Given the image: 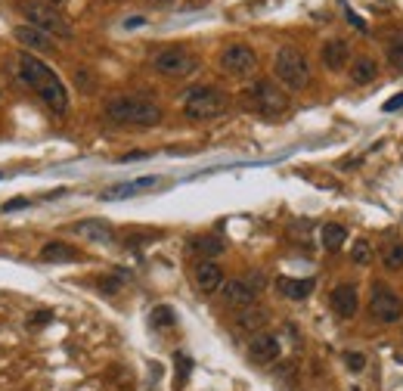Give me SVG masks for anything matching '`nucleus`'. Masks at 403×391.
<instances>
[{"label": "nucleus", "instance_id": "obj_1", "mask_svg": "<svg viewBox=\"0 0 403 391\" xmlns=\"http://www.w3.org/2000/svg\"><path fill=\"white\" fill-rule=\"evenodd\" d=\"M19 69H16V75H19V81L25 84V87H31L34 93H38V100L44 103L53 115H65L68 112V90L65 84L59 81V75L50 69L47 63H41L34 53H28V50H22L19 53Z\"/></svg>", "mask_w": 403, "mask_h": 391}, {"label": "nucleus", "instance_id": "obj_20", "mask_svg": "<svg viewBox=\"0 0 403 391\" xmlns=\"http://www.w3.org/2000/svg\"><path fill=\"white\" fill-rule=\"evenodd\" d=\"M236 326L242 329V333H252V336H258L264 326H267V311H261V308H242L239 311V317H236Z\"/></svg>", "mask_w": 403, "mask_h": 391}, {"label": "nucleus", "instance_id": "obj_13", "mask_svg": "<svg viewBox=\"0 0 403 391\" xmlns=\"http://www.w3.org/2000/svg\"><path fill=\"white\" fill-rule=\"evenodd\" d=\"M329 304H332V311H335L341 320H350V317L357 314V308H360L357 286H354V283L335 286V289H332V295H329Z\"/></svg>", "mask_w": 403, "mask_h": 391}, {"label": "nucleus", "instance_id": "obj_33", "mask_svg": "<svg viewBox=\"0 0 403 391\" xmlns=\"http://www.w3.org/2000/svg\"><path fill=\"white\" fill-rule=\"evenodd\" d=\"M75 78H78V84H81V87H90V84H93V81H90V75H87V72H81V69L75 72Z\"/></svg>", "mask_w": 403, "mask_h": 391}, {"label": "nucleus", "instance_id": "obj_15", "mask_svg": "<svg viewBox=\"0 0 403 391\" xmlns=\"http://www.w3.org/2000/svg\"><path fill=\"white\" fill-rule=\"evenodd\" d=\"M13 38L19 41L28 53H50V50H53V38L44 35L41 28H34V25H19V28L13 31Z\"/></svg>", "mask_w": 403, "mask_h": 391}, {"label": "nucleus", "instance_id": "obj_23", "mask_svg": "<svg viewBox=\"0 0 403 391\" xmlns=\"http://www.w3.org/2000/svg\"><path fill=\"white\" fill-rule=\"evenodd\" d=\"M345 240H348L345 224H323L320 242H323V249H326V252H338L341 245H345Z\"/></svg>", "mask_w": 403, "mask_h": 391}, {"label": "nucleus", "instance_id": "obj_26", "mask_svg": "<svg viewBox=\"0 0 403 391\" xmlns=\"http://www.w3.org/2000/svg\"><path fill=\"white\" fill-rule=\"evenodd\" d=\"M385 56H388V63L394 65V69L403 72V38H394L385 44Z\"/></svg>", "mask_w": 403, "mask_h": 391}, {"label": "nucleus", "instance_id": "obj_11", "mask_svg": "<svg viewBox=\"0 0 403 391\" xmlns=\"http://www.w3.org/2000/svg\"><path fill=\"white\" fill-rule=\"evenodd\" d=\"M193 283L202 295H211V292H220V286L227 283L224 279V267L217 261H199L193 270Z\"/></svg>", "mask_w": 403, "mask_h": 391}, {"label": "nucleus", "instance_id": "obj_36", "mask_svg": "<svg viewBox=\"0 0 403 391\" xmlns=\"http://www.w3.org/2000/svg\"><path fill=\"white\" fill-rule=\"evenodd\" d=\"M47 4H50V6H59V4H65V0H47Z\"/></svg>", "mask_w": 403, "mask_h": 391}, {"label": "nucleus", "instance_id": "obj_19", "mask_svg": "<svg viewBox=\"0 0 403 391\" xmlns=\"http://www.w3.org/2000/svg\"><path fill=\"white\" fill-rule=\"evenodd\" d=\"M227 245L217 240V236H193L190 245H186V252L190 255H199L202 261H211V258H217V255H224Z\"/></svg>", "mask_w": 403, "mask_h": 391}, {"label": "nucleus", "instance_id": "obj_17", "mask_svg": "<svg viewBox=\"0 0 403 391\" xmlns=\"http://www.w3.org/2000/svg\"><path fill=\"white\" fill-rule=\"evenodd\" d=\"M158 183H161V177H136V181L109 186V190L102 193V199H127V196H136V193H143V190H152V186H158Z\"/></svg>", "mask_w": 403, "mask_h": 391}, {"label": "nucleus", "instance_id": "obj_27", "mask_svg": "<svg viewBox=\"0 0 403 391\" xmlns=\"http://www.w3.org/2000/svg\"><path fill=\"white\" fill-rule=\"evenodd\" d=\"M152 326H174V311L165 308V304L156 308L152 311Z\"/></svg>", "mask_w": 403, "mask_h": 391}, {"label": "nucleus", "instance_id": "obj_34", "mask_svg": "<svg viewBox=\"0 0 403 391\" xmlns=\"http://www.w3.org/2000/svg\"><path fill=\"white\" fill-rule=\"evenodd\" d=\"M28 199H16V202H6V211H16V208H25Z\"/></svg>", "mask_w": 403, "mask_h": 391}, {"label": "nucleus", "instance_id": "obj_5", "mask_svg": "<svg viewBox=\"0 0 403 391\" xmlns=\"http://www.w3.org/2000/svg\"><path fill=\"white\" fill-rule=\"evenodd\" d=\"M248 106L264 118H279L289 112V93H282V87H276L273 81L261 78L248 87Z\"/></svg>", "mask_w": 403, "mask_h": 391}, {"label": "nucleus", "instance_id": "obj_31", "mask_svg": "<svg viewBox=\"0 0 403 391\" xmlns=\"http://www.w3.org/2000/svg\"><path fill=\"white\" fill-rule=\"evenodd\" d=\"M341 6H345V13H348V19H350V25H354V28H360V31H366V22H363V19H360V16H357L354 10H350V6L345 4V0H341Z\"/></svg>", "mask_w": 403, "mask_h": 391}, {"label": "nucleus", "instance_id": "obj_16", "mask_svg": "<svg viewBox=\"0 0 403 391\" xmlns=\"http://www.w3.org/2000/svg\"><path fill=\"white\" fill-rule=\"evenodd\" d=\"M320 56H323V65L329 72H341L350 63V44L348 41H341V38H332V41H326L323 44Z\"/></svg>", "mask_w": 403, "mask_h": 391}, {"label": "nucleus", "instance_id": "obj_30", "mask_svg": "<svg viewBox=\"0 0 403 391\" xmlns=\"http://www.w3.org/2000/svg\"><path fill=\"white\" fill-rule=\"evenodd\" d=\"M177 363H180V373H177V388H180L183 385V379H186V373H190V357L177 354Z\"/></svg>", "mask_w": 403, "mask_h": 391}, {"label": "nucleus", "instance_id": "obj_4", "mask_svg": "<svg viewBox=\"0 0 403 391\" xmlns=\"http://www.w3.org/2000/svg\"><path fill=\"white\" fill-rule=\"evenodd\" d=\"M224 112H227V93L224 90L208 87V84L186 90V97H183V115L190 118V122H211V118H217V115H224Z\"/></svg>", "mask_w": 403, "mask_h": 391}, {"label": "nucleus", "instance_id": "obj_3", "mask_svg": "<svg viewBox=\"0 0 403 391\" xmlns=\"http://www.w3.org/2000/svg\"><path fill=\"white\" fill-rule=\"evenodd\" d=\"M273 75L289 90H304L311 84V63L298 47H279L273 56Z\"/></svg>", "mask_w": 403, "mask_h": 391}, {"label": "nucleus", "instance_id": "obj_2", "mask_svg": "<svg viewBox=\"0 0 403 391\" xmlns=\"http://www.w3.org/2000/svg\"><path fill=\"white\" fill-rule=\"evenodd\" d=\"M106 118L115 124H131V127H156L161 122V106L152 103L149 97H134V93H122L106 103Z\"/></svg>", "mask_w": 403, "mask_h": 391}, {"label": "nucleus", "instance_id": "obj_25", "mask_svg": "<svg viewBox=\"0 0 403 391\" xmlns=\"http://www.w3.org/2000/svg\"><path fill=\"white\" fill-rule=\"evenodd\" d=\"M385 270H403V242H391L382 255Z\"/></svg>", "mask_w": 403, "mask_h": 391}, {"label": "nucleus", "instance_id": "obj_35", "mask_svg": "<svg viewBox=\"0 0 403 391\" xmlns=\"http://www.w3.org/2000/svg\"><path fill=\"white\" fill-rule=\"evenodd\" d=\"M146 156H149V152H127V156H124L122 161H134V159H146Z\"/></svg>", "mask_w": 403, "mask_h": 391}, {"label": "nucleus", "instance_id": "obj_9", "mask_svg": "<svg viewBox=\"0 0 403 391\" xmlns=\"http://www.w3.org/2000/svg\"><path fill=\"white\" fill-rule=\"evenodd\" d=\"M370 314L379 323H397V320H403V299L391 286L375 283L372 295H370Z\"/></svg>", "mask_w": 403, "mask_h": 391}, {"label": "nucleus", "instance_id": "obj_10", "mask_svg": "<svg viewBox=\"0 0 403 391\" xmlns=\"http://www.w3.org/2000/svg\"><path fill=\"white\" fill-rule=\"evenodd\" d=\"M258 286H261V277H236V279H227L224 286H220V295H224V301L230 308L242 311V308H252L254 299H258Z\"/></svg>", "mask_w": 403, "mask_h": 391}, {"label": "nucleus", "instance_id": "obj_14", "mask_svg": "<svg viewBox=\"0 0 403 391\" xmlns=\"http://www.w3.org/2000/svg\"><path fill=\"white\" fill-rule=\"evenodd\" d=\"M75 236H84L87 242H97V245H109L115 240V230L106 224V220L100 218H87V220H78V224L72 227Z\"/></svg>", "mask_w": 403, "mask_h": 391}, {"label": "nucleus", "instance_id": "obj_8", "mask_svg": "<svg viewBox=\"0 0 403 391\" xmlns=\"http://www.w3.org/2000/svg\"><path fill=\"white\" fill-rule=\"evenodd\" d=\"M220 72L230 78H252L258 72V53L248 44H230L220 53Z\"/></svg>", "mask_w": 403, "mask_h": 391}, {"label": "nucleus", "instance_id": "obj_18", "mask_svg": "<svg viewBox=\"0 0 403 391\" xmlns=\"http://www.w3.org/2000/svg\"><path fill=\"white\" fill-rule=\"evenodd\" d=\"M313 279H291V277H276V289L279 295H286L291 301H304L313 292Z\"/></svg>", "mask_w": 403, "mask_h": 391}, {"label": "nucleus", "instance_id": "obj_12", "mask_svg": "<svg viewBox=\"0 0 403 391\" xmlns=\"http://www.w3.org/2000/svg\"><path fill=\"white\" fill-rule=\"evenodd\" d=\"M279 354H282V345H279V338L270 333H258L248 342V357H252L254 363H276Z\"/></svg>", "mask_w": 403, "mask_h": 391}, {"label": "nucleus", "instance_id": "obj_24", "mask_svg": "<svg viewBox=\"0 0 403 391\" xmlns=\"http://www.w3.org/2000/svg\"><path fill=\"white\" fill-rule=\"evenodd\" d=\"M350 261H354L357 267H370V261H372V242L357 240L354 245H350Z\"/></svg>", "mask_w": 403, "mask_h": 391}, {"label": "nucleus", "instance_id": "obj_7", "mask_svg": "<svg viewBox=\"0 0 403 391\" xmlns=\"http://www.w3.org/2000/svg\"><path fill=\"white\" fill-rule=\"evenodd\" d=\"M22 13H25V19H28L34 28H41L50 38H72L75 35L72 25H68L50 4H25Z\"/></svg>", "mask_w": 403, "mask_h": 391}, {"label": "nucleus", "instance_id": "obj_6", "mask_svg": "<svg viewBox=\"0 0 403 391\" xmlns=\"http://www.w3.org/2000/svg\"><path fill=\"white\" fill-rule=\"evenodd\" d=\"M195 65H199V59L186 47H165L152 59V69L158 75H165V78H186V75L195 72Z\"/></svg>", "mask_w": 403, "mask_h": 391}, {"label": "nucleus", "instance_id": "obj_29", "mask_svg": "<svg viewBox=\"0 0 403 391\" xmlns=\"http://www.w3.org/2000/svg\"><path fill=\"white\" fill-rule=\"evenodd\" d=\"M50 320H53V314H50V311H38V314H31V317H28V326L31 329L34 326H47Z\"/></svg>", "mask_w": 403, "mask_h": 391}, {"label": "nucleus", "instance_id": "obj_22", "mask_svg": "<svg viewBox=\"0 0 403 391\" xmlns=\"http://www.w3.org/2000/svg\"><path fill=\"white\" fill-rule=\"evenodd\" d=\"M41 261H78V249H72L68 242H44V249H41Z\"/></svg>", "mask_w": 403, "mask_h": 391}, {"label": "nucleus", "instance_id": "obj_28", "mask_svg": "<svg viewBox=\"0 0 403 391\" xmlns=\"http://www.w3.org/2000/svg\"><path fill=\"white\" fill-rule=\"evenodd\" d=\"M345 363H348V367L354 370V373H360V370L366 367V357H363V354H357V351H348V354H345Z\"/></svg>", "mask_w": 403, "mask_h": 391}, {"label": "nucleus", "instance_id": "obj_21", "mask_svg": "<svg viewBox=\"0 0 403 391\" xmlns=\"http://www.w3.org/2000/svg\"><path fill=\"white\" fill-rule=\"evenodd\" d=\"M375 78H379V63L372 56H357L354 69H350V81L363 87V84H372Z\"/></svg>", "mask_w": 403, "mask_h": 391}, {"label": "nucleus", "instance_id": "obj_32", "mask_svg": "<svg viewBox=\"0 0 403 391\" xmlns=\"http://www.w3.org/2000/svg\"><path fill=\"white\" fill-rule=\"evenodd\" d=\"M385 112H397V109H403V93H397V97H391V100H385Z\"/></svg>", "mask_w": 403, "mask_h": 391}]
</instances>
